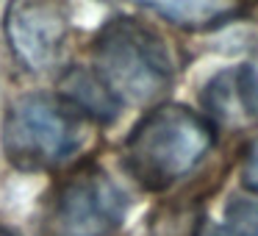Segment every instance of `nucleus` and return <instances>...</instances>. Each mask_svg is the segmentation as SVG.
Instances as JSON below:
<instances>
[{"label":"nucleus","mask_w":258,"mask_h":236,"mask_svg":"<svg viewBox=\"0 0 258 236\" xmlns=\"http://www.w3.org/2000/svg\"><path fill=\"white\" fill-rule=\"evenodd\" d=\"M214 145V125L186 106H158L125 139V169L147 192L189 175Z\"/></svg>","instance_id":"obj_1"},{"label":"nucleus","mask_w":258,"mask_h":236,"mask_svg":"<svg viewBox=\"0 0 258 236\" xmlns=\"http://www.w3.org/2000/svg\"><path fill=\"white\" fill-rule=\"evenodd\" d=\"M95 75L119 106H150L172 89L175 64L153 28L131 17H114L95 36Z\"/></svg>","instance_id":"obj_2"},{"label":"nucleus","mask_w":258,"mask_h":236,"mask_svg":"<svg viewBox=\"0 0 258 236\" xmlns=\"http://www.w3.org/2000/svg\"><path fill=\"white\" fill-rule=\"evenodd\" d=\"M86 142L84 117L50 95H25L12 103L3 123V153L20 169L67 164Z\"/></svg>","instance_id":"obj_3"},{"label":"nucleus","mask_w":258,"mask_h":236,"mask_svg":"<svg viewBox=\"0 0 258 236\" xmlns=\"http://www.w3.org/2000/svg\"><path fill=\"white\" fill-rule=\"evenodd\" d=\"M128 197L97 167L73 172L53 195L42 236H111L122 225Z\"/></svg>","instance_id":"obj_4"},{"label":"nucleus","mask_w":258,"mask_h":236,"mask_svg":"<svg viewBox=\"0 0 258 236\" xmlns=\"http://www.w3.org/2000/svg\"><path fill=\"white\" fill-rule=\"evenodd\" d=\"M3 28L12 53L25 70L50 73L61 64L70 36V20L61 0H12Z\"/></svg>","instance_id":"obj_5"},{"label":"nucleus","mask_w":258,"mask_h":236,"mask_svg":"<svg viewBox=\"0 0 258 236\" xmlns=\"http://www.w3.org/2000/svg\"><path fill=\"white\" fill-rule=\"evenodd\" d=\"M134 3L189 31L214 28L244 9V0H134Z\"/></svg>","instance_id":"obj_6"},{"label":"nucleus","mask_w":258,"mask_h":236,"mask_svg":"<svg viewBox=\"0 0 258 236\" xmlns=\"http://www.w3.org/2000/svg\"><path fill=\"white\" fill-rule=\"evenodd\" d=\"M61 100L84 120H97V123H111L119 111L117 97L106 89V84L92 70L81 67L70 70L61 78Z\"/></svg>","instance_id":"obj_7"},{"label":"nucleus","mask_w":258,"mask_h":236,"mask_svg":"<svg viewBox=\"0 0 258 236\" xmlns=\"http://www.w3.org/2000/svg\"><path fill=\"white\" fill-rule=\"evenodd\" d=\"M208 236H258V200H233L228 206V222Z\"/></svg>","instance_id":"obj_8"},{"label":"nucleus","mask_w":258,"mask_h":236,"mask_svg":"<svg viewBox=\"0 0 258 236\" xmlns=\"http://www.w3.org/2000/svg\"><path fill=\"white\" fill-rule=\"evenodd\" d=\"M233 75V95L236 106L250 117H258V56L252 62H247L239 73Z\"/></svg>","instance_id":"obj_9"},{"label":"nucleus","mask_w":258,"mask_h":236,"mask_svg":"<svg viewBox=\"0 0 258 236\" xmlns=\"http://www.w3.org/2000/svg\"><path fill=\"white\" fill-rule=\"evenodd\" d=\"M241 184L250 192H258V142H252L241 164Z\"/></svg>","instance_id":"obj_10"},{"label":"nucleus","mask_w":258,"mask_h":236,"mask_svg":"<svg viewBox=\"0 0 258 236\" xmlns=\"http://www.w3.org/2000/svg\"><path fill=\"white\" fill-rule=\"evenodd\" d=\"M0 236H12V233H9V230H3V228H0Z\"/></svg>","instance_id":"obj_11"}]
</instances>
